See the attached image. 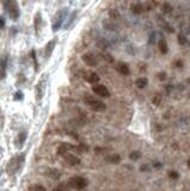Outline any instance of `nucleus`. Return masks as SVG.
<instances>
[{"label":"nucleus","mask_w":190,"mask_h":191,"mask_svg":"<svg viewBox=\"0 0 190 191\" xmlns=\"http://www.w3.org/2000/svg\"><path fill=\"white\" fill-rule=\"evenodd\" d=\"M67 16H68V8L67 7L60 8V10L55 13L54 19H53V25H52V29H53L54 32L60 30L61 26H62L63 23H65V20L67 19Z\"/></svg>","instance_id":"nucleus-2"},{"label":"nucleus","mask_w":190,"mask_h":191,"mask_svg":"<svg viewBox=\"0 0 190 191\" xmlns=\"http://www.w3.org/2000/svg\"><path fill=\"white\" fill-rule=\"evenodd\" d=\"M63 159H65V161H66L68 165H71V166H76V165L80 164V158H78L76 155L72 154V153H68V154L63 155Z\"/></svg>","instance_id":"nucleus-11"},{"label":"nucleus","mask_w":190,"mask_h":191,"mask_svg":"<svg viewBox=\"0 0 190 191\" xmlns=\"http://www.w3.org/2000/svg\"><path fill=\"white\" fill-rule=\"evenodd\" d=\"M53 191H65V190H62V189H60V188H55Z\"/></svg>","instance_id":"nucleus-35"},{"label":"nucleus","mask_w":190,"mask_h":191,"mask_svg":"<svg viewBox=\"0 0 190 191\" xmlns=\"http://www.w3.org/2000/svg\"><path fill=\"white\" fill-rule=\"evenodd\" d=\"M157 76H158V79H159V80H165V79H166V74H165L164 72L159 73V74H158Z\"/></svg>","instance_id":"nucleus-31"},{"label":"nucleus","mask_w":190,"mask_h":191,"mask_svg":"<svg viewBox=\"0 0 190 191\" xmlns=\"http://www.w3.org/2000/svg\"><path fill=\"white\" fill-rule=\"evenodd\" d=\"M24 160H25V154H21V155H16L13 157L7 165V172L10 175H15L17 173L21 168L23 167Z\"/></svg>","instance_id":"nucleus-4"},{"label":"nucleus","mask_w":190,"mask_h":191,"mask_svg":"<svg viewBox=\"0 0 190 191\" xmlns=\"http://www.w3.org/2000/svg\"><path fill=\"white\" fill-rule=\"evenodd\" d=\"M4 191H10V190H4Z\"/></svg>","instance_id":"nucleus-37"},{"label":"nucleus","mask_w":190,"mask_h":191,"mask_svg":"<svg viewBox=\"0 0 190 191\" xmlns=\"http://www.w3.org/2000/svg\"><path fill=\"white\" fill-rule=\"evenodd\" d=\"M132 11L135 13V15H140L142 11H144V6L141 4H133L132 5Z\"/></svg>","instance_id":"nucleus-18"},{"label":"nucleus","mask_w":190,"mask_h":191,"mask_svg":"<svg viewBox=\"0 0 190 191\" xmlns=\"http://www.w3.org/2000/svg\"><path fill=\"white\" fill-rule=\"evenodd\" d=\"M83 61L87 65V66H90V67H93V66H96L98 61H97V57L93 55L92 53H86L83 55Z\"/></svg>","instance_id":"nucleus-9"},{"label":"nucleus","mask_w":190,"mask_h":191,"mask_svg":"<svg viewBox=\"0 0 190 191\" xmlns=\"http://www.w3.org/2000/svg\"><path fill=\"white\" fill-rule=\"evenodd\" d=\"M55 46H56V39H50L46 44V47H44V57H46L47 60L52 56Z\"/></svg>","instance_id":"nucleus-12"},{"label":"nucleus","mask_w":190,"mask_h":191,"mask_svg":"<svg viewBox=\"0 0 190 191\" xmlns=\"http://www.w3.org/2000/svg\"><path fill=\"white\" fill-rule=\"evenodd\" d=\"M84 103L90 109H92L93 111H98L99 112V111H104L107 109V105H105L104 102L99 100L98 98H96L93 96H89V94H86L84 97Z\"/></svg>","instance_id":"nucleus-3"},{"label":"nucleus","mask_w":190,"mask_h":191,"mask_svg":"<svg viewBox=\"0 0 190 191\" xmlns=\"http://www.w3.org/2000/svg\"><path fill=\"white\" fill-rule=\"evenodd\" d=\"M68 184L72 188H74V189L81 190V189L87 186V180L81 176H74L68 180Z\"/></svg>","instance_id":"nucleus-6"},{"label":"nucleus","mask_w":190,"mask_h":191,"mask_svg":"<svg viewBox=\"0 0 190 191\" xmlns=\"http://www.w3.org/2000/svg\"><path fill=\"white\" fill-rule=\"evenodd\" d=\"M26 138H28V133L26 131H21L19 135H18V142H19V145L23 146L25 143V141H26Z\"/></svg>","instance_id":"nucleus-21"},{"label":"nucleus","mask_w":190,"mask_h":191,"mask_svg":"<svg viewBox=\"0 0 190 191\" xmlns=\"http://www.w3.org/2000/svg\"><path fill=\"white\" fill-rule=\"evenodd\" d=\"M5 24H6V22H5V18H4L2 16H0V30L5 28Z\"/></svg>","instance_id":"nucleus-27"},{"label":"nucleus","mask_w":190,"mask_h":191,"mask_svg":"<svg viewBox=\"0 0 190 191\" xmlns=\"http://www.w3.org/2000/svg\"><path fill=\"white\" fill-rule=\"evenodd\" d=\"M188 165H189V167H190V161H189V162H188Z\"/></svg>","instance_id":"nucleus-36"},{"label":"nucleus","mask_w":190,"mask_h":191,"mask_svg":"<svg viewBox=\"0 0 190 191\" xmlns=\"http://www.w3.org/2000/svg\"><path fill=\"white\" fill-rule=\"evenodd\" d=\"M178 42H179L181 44H185V43H187V39H185V37H184L183 35H178Z\"/></svg>","instance_id":"nucleus-28"},{"label":"nucleus","mask_w":190,"mask_h":191,"mask_svg":"<svg viewBox=\"0 0 190 191\" xmlns=\"http://www.w3.org/2000/svg\"><path fill=\"white\" fill-rule=\"evenodd\" d=\"M4 7L6 10V12L8 13L10 18L12 20H17L21 16V11H19V5L18 2L15 1V0H8V1H5L4 2Z\"/></svg>","instance_id":"nucleus-5"},{"label":"nucleus","mask_w":190,"mask_h":191,"mask_svg":"<svg viewBox=\"0 0 190 191\" xmlns=\"http://www.w3.org/2000/svg\"><path fill=\"white\" fill-rule=\"evenodd\" d=\"M83 78L85 81H87V83L93 84V85H97V83L100 80V78H99L98 74H97L96 72H92V70H86V72H84Z\"/></svg>","instance_id":"nucleus-8"},{"label":"nucleus","mask_w":190,"mask_h":191,"mask_svg":"<svg viewBox=\"0 0 190 191\" xmlns=\"http://www.w3.org/2000/svg\"><path fill=\"white\" fill-rule=\"evenodd\" d=\"M176 66H177V67H179V68H182V66H183L182 61H177L176 62Z\"/></svg>","instance_id":"nucleus-33"},{"label":"nucleus","mask_w":190,"mask_h":191,"mask_svg":"<svg viewBox=\"0 0 190 191\" xmlns=\"http://www.w3.org/2000/svg\"><path fill=\"white\" fill-rule=\"evenodd\" d=\"M141 157V154H140V152H132L129 154V158L132 159V160H137L139 158Z\"/></svg>","instance_id":"nucleus-25"},{"label":"nucleus","mask_w":190,"mask_h":191,"mask_svg":"<svg viewBox=\"0 0 190 191\" xmlns=\"http://www.w3.org/2000/svg\"><path fill=\"white\" fill-rule=\"evenodd\" d=\"M105 160L108 162H110V164H118L121 161V157L118 154H110L105 158Z\"/></svg>","instance_id":"nucleus-16"},{"label":"nucleus","mask_w":190,"mask_h":191,"mask_svg":"<svg viewBox=\"0 0 190 191\" xmlns=\"http://www.w3.org/2000/svg\"><path fill=\"white\" fill-rule=\"evenodd\" d=\"M163 11H164L165 13H170V12L172 11V6H171L169 2H164V4H163Z\"/></svg>","instance_id":"nucleus-24"},{"label":"nucleus","mask_w":190,"mask_h":191,"mask_svg":"<svg viewBox=\"0 0 190 191\" xmlns=\"http://www.w3.org/2000/svg\"><path fill=\"white\" fill-rule=\"evenodd\" d=\"M92 91H93L95 94H97V96L102 97V98H109L110 97V92H109V90H108L104 85H100V84L93 85L92 86Z\"/></svg>","instance_id":"nucleus-7"},{"label":"nucleus","mask_w":190,"mask_h":191,"mask_svg":"<svg viewBox=\"0 0 190 191\" xmlns=\"http://www.w3.org/2000/svg\"><path fill=\"white\" fill-rule=\"evenodd\" d=\"M47 85H48V74L44 73L43 75L39 78V80H38L36 86H35V98H36L37 103H39L41 100L43 99V97H44L47 91Z\"/></svg>","instance_id":"nucleus-1"},{"label":"nucleus","mask_w":190,"mask_h":191,"mask_svg":"<svg viewBox=\"0 0 190 191\" xmlns=\"http://www.w3.org/2000/svg\"><path fill=\"white\" fill-rule=\"evenodd\" d=\"M169 176H170V178H172V179H177V178H178V172L171 171V172L169 173Z\"/></svg>","instance_id":"nucleus-29"},{"label":"nucleus","mask_w":190,"mask_h":191,"mask_svg":"<svg viewBox=\"0 0 190 191\" xmlns=\"http://www.w3.org/2000/svg\"><path fill=\"white\" fill-rule=\"evenodd\" d=\"M71 149H76V147L73 145H71V143L63 142V143H61V145L59 146V148H58V154L61 155V157H63V155L68 154Z\"/></svg>","instance_id":"nucleus-13"},{"label":"nucleus","mask_w":190,"mask_h":191,"mask_svg":"<svg viewBox=\"0 0 190 191\" xmlns=\"http://www.w3.org/2000/svg\"><path fill=\"white\" fill-rule=\"evenodd\" d=\"M15 99L16 100H19V99H23V92H17L15 96Z\"/></svg>","instance_id":"nucleus-30"},{"label":"nucleus","mask_w":190,"mask_h":191,"mask_svg":"<svg viewBox=\"0 0 190 191\" xmlns=\"http://www.w3.org/2000/svg\"><path fill=\"white\" fill-rule=\"evenodd\" d=\"M41 25H42V15H41V12H36V15L34 17V26H35V31H36L37 36L39 35Z\"/></svg>","instance_id":"nucleus-14"},{"label":"nucleus","mask_w":190,"mask_h":191,"mask_svg":"<svg viewBox=\"0 0 190 191\" xmlns=\"http://www.w3.org/2000/svg\"><path fill=\"white\" fill-rule=\"evenodd\" d=\"M152 102H153L154 105H159V103L161 102V97H160V94H155V96L153 97Z\"/></svg>","instance_id":"nucleus-26"},{"label":"nucleus","mask_w":190,"mask_h":191,"mask_svg":"<svg viewBox=\"0 0 190 191\" xmlns=\"http://www.w3.org/2000/svg\"><path fill=\"white\" fill-rule=\"evenodd\" d=\"M105 60H108L109 62H113V61H114L113 56H110V55H105Z\"/></svg>","instance_id":"nucleus-32"},{"label":"nucleus","mask_w":190,"mask_h":191,"mask_svg":"<svg viewBox=\"0 0 190 191\" xmlns=\"http://www.w3.org/2000/svg\"><path fill=\"white\" fill-rule=\"evenodd\" d=\"M135 85H137V89H144L147 86V79L146 78H139L135 81Z\"/></svg>","instance_id":"nucleus-19"},{"label":"nucleus","mask_w":190,"mask_h":191,"mask_svg":"<svg viewBox=\"0 0 190 191\" xmlns=\"http://www.w3.org/2000/svg\"><path fill=\"white\" fill-rule=\"evenodd\" d=\"M7 61H8L7 55H4V56H1V60H0V80H1V79H5V78H6Z\"/></svg>","instance_id":"nucleus-10"},{"label":"nucleus","mask_w":190,"mask_h":191,"mask_svg":"<svg viewBox=\"0 0 190 191\" xmlns=\"http://www.w3.org/2000/svg\"><path fill=\"white\" fill-rule=\"evenodd\" d=\"M29 191H47V189L41 184H32L29 186Z\"/></svg>","instance_id":"nucleus-20"},{"label":"nucleus","mask_w":190,"mask_h":191,"mask_svg":"<svg viewBox=\"0 0 190 191\" xmlns=\"http://www.w3.org/2000/svg\"><path fill=\"white\" fill-rule=\"evenodd\" d=\"M31 57H32V61H34V66H35V70H38V62H37V57H36V52L35 49L31 50Z\"/></svg>","instance_id":"nucleus-23"},{"label":"nucleus","mask_w":190,"mask_h":191,"mask_svg":"<svg viewBox=\"0 0 190 191\" xmlns=\"http://www.w3.org/2000/svg\"><path fill=\"white\" fill-rule=\"evenodd\" d=\"M158 47H159V50L163 54H166L169 52V47H167V43L165 39H160L158 42Z\"/></svg>","instance_id":"nucleus-17"},{"label":"nucleus","mask_w":190,"mask_h":191,"mask_svg":"<svg viewBox=\"0 0 190 191\" xmlns=\"http://www.w3.org/2000/svg\"><path fill=\"white\" fill-rule=\"evenodd\" d=\"M166 30L170 31V32H174V29H172V26H170V25H166Z\"/></svg>","instance_id":"nucleus-34"},{"label":"nucleus","mask_w":190,"mask_h":191,"mask_svg":"<svg viewBox=\"0 0 190 191\" xmlns=\"http://www.w3.org/2000/svg\"><path fill=\"white\" fill-rule=\"evenodd\" d=\"M76 11H74V12H73L72 15L69 16V18H68V20H67V23L65 24V29H66V30H67V29H68L69 26L72 25V23L74 22V19H76Z\"/></svg>","instance_id":"nucleus-22"},{"label":"nucleus","mask_w":190,"mask_h":191,"mask_svg":"<svg viewBox=\"0 0 190 191\" xmlns=\"http://www.w3.org/2000/svg\"><path fill=\"white\" fill-rule=\"evenodd\" d=\"M116 69H117V72H120V73L123 74V75H128V74H129V67H128V65L124 63V62H120V63L117 65Z\"/></svg>","instance_id":"nucleus-15"}]
</instances>
